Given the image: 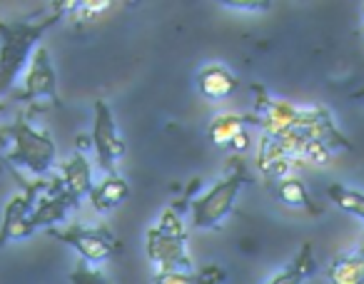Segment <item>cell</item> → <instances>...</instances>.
<instances>
[{"mask_svg": "<svg viewBox=\"0 0 364 284\" xmlns=\"http://www.w3.org/2000/svg\"><path fill=\"white\" fill-rule=\"evenodd\" d=\"M73 3H53L50 13H38L36 21H0V95H6L28 67L41 38L63 21Z\"/></svg>", "mask_w": 364, "mask_h": 284, "instance_id": "obj_1", "label": "cell"}, {"mask_svg": "<svg viewBox=\"0 0 364 284\" xmlns=\"http://www.w3.org/2000/svg\"><path fill=\"white\" fill-rule=\"evenodd\" d=\"M0 135L13 140V148L8 153H3L6 165H16V168L26 170L31 175H38V178L50 173V168L55 165L58 158V148L55 142H53L50 132L36 130L21 115L13 125L0 127Z\"/></svg>", "mask_w": 364, "mask_h": 284, "instance_id": "obj_2", "label": "cell"}, {"mask_svg": "<svg viewBox=\"0 0 364 284\" xmlns=\"http://www.w3.org/2000/svg\"><path fill=\"white\" fill-rule=\"evenodd\" d=\"M255 180L250 178L247 168H245L242 163H232L228 178L218 180L208 192L200 195V197H195L193 202H190L193 224L198 229H215L235 209V200H237L240 190Z\"/></svg>", "mask_w": 364, "mask_h": 284, "instance_id": "obj_3", "label": "cell"}, {"mask_svg": "<svg viewBox=\"0 0 364 284\" xmlns=\"http://www.w3.org/2000/svg\"><path fill=\"white\" fill-rule=\"evenodd\" d=\"M53 239L68 244L77 252V257L87 264H102L107 259H112L122 249L120 239L112 232H107L105 227H82V224H73L68 229L50 227L48 229Z\"/></svg>", "mask_w": 364, "mask_h": 284, "instance_id": "obj_4", "label": "cell"}, {"mask_svg": "<svg viewBox=\"0 0 364 284\" xmlns=\"http://www.w3.org/2000/svg\"><path fill=\"white\" fill-rule=\"evenodd\" d=\"M255 92V112L250 115V125L259 127L264 137L284 135L287 130H294L304 115V107H297L287 100H274L262 85H252Z\"/></svg>", "mask_w": 364, "mask_h": 284, "instance_id": "obj_5", "label": "cell"}, {"mask_svg": "<svg viewBox=\"0 0 364 284\" xmlns=\"http://www.w3.org/2000/svg\"><path fill=\"white\" fill-rule=\"evenodd\" d=\"M92 148L97 155V165L105 175H117V163L125 158L127 148L115 125L112 110L105 100H95V117H92Z\"/></svg>", "mask_w": 364, "mask_h": 284, "instance_id": "obj_6", "label": "cell"}, {"mask_svg": "<svg viewBox=\"0 0 364 284\" xmlns=\"http://www.w3.org/2000/svg\"><path fill=\"white\" fill-rule=\"evenodd\" d=\"M18 100L21 102H36V100H53V105L60 107V92H58V77L53 70L50 53L46 45H38L33 53L31 62H28L26 77H23V90L18 92Z\"/></svg>", "mask_w": 364, "mask_h": 284, "instance_id": "obj_7", "label": "cell"}, {"mask_svg": "<svg viewBox=\"0 0 364 284\" xmlns=\"http://www.w3.org/2000/svg\"><path fill=\"white\" fill-rule=\"evenodd\" d=\"M145 252L157 272H195L188 239L167 237L157 227H150L145 232Z\"/></svg>", "mask_w": 364, "mask_h": 284, "instance_id": "obj_8", "label": "cell"}, {"mask_svg": "<svg viewBox=\"0 0 364 284\" xmlns=\"http://www.w3.org/2000/svg\"><path fill=\"white\" fill-rule=\"evenodd\" d=\"M41 187L46 185L36 182L28 185L26 192L16 195L11 202L6 204V212H3V224H0V247L8 242H21V239H28L36 229L31 224V214L33 207H36V200Z\"/></svg>", "mask_w": 364, "mask_h": 284, "instance_id": "obj_9", "label": "cell"}, {"mask_svg": "<svg viewBox=\"0 0 364 284\" xmlns=\"http://www.w3.org/2000/svg\"><path fill=\"white\" fill-rule=\"evenodd\" d=\"M294 130L307 142H317L327 150H352V142L334 127L327 107H304L302 120Z\"/></svg>", "mask_w": 364, "mask_h": 284, "instance_id": "obj_10", "label": "cell"}, {"mask_svg": "<svg viewBox=\"0 0 364 284\" xmlns=\"http://www.w3.org/2000/svg\"><path fill=\"white\" fill-rule=\"evenodd\" d=\"M77 207H80V204L63 190L60 180H53V182L48 185L46 192L36 200V207H33V214H31V224H33V229H41V227L50 229L53 224L63 222L70 209H77Z\"/></svg>", "mask_w": 364, "mask_h": 284, "instance_id": "obj_11", "label": "cell"}, {"mask_svg": "<svg viewBox=\"0 0 364 284\" xmlns=\"http://www.w3.org/2000/svg\"><path fill=\"white\" fill-rule=\"evenodd\" d=\"M60 182H63V190H65L77 204L82 202V197H90L95 182H92V168H90V163H87L85 153L77 150V153L63 165Z\"/></svg>", "mask_w": 364, "mask_h": 284, "instance_id": "obj_12", "label": "cell"}, {"mask_svg": "<svg viewBox=\"0 0 364 284\" xmlns=\"http://www.w3.org/2000/svg\"><path fill=\"white\" fill-rule=\"evenodd\" d=\"M198 87L208 100H228L240 90V80L220 62L205 65L198 75Z\"/></svg>", "mask_w": 364, "mask_h": 284, "instance_id": "obj_13", "label": "cell"}, {"mask_svg": "<svg viewBox=\"0 0 364 284\" xmlns=\"http://www.w3.org/2000/svg\"><path fill=\"white\" fill-rule=\"evenodd\" d=\"M127 197H130V187L120 175H105L90 192V202L97 212H110Z\"/></svg>", "mask_w": 364, "mask_h": 284, "instance_id": "obj_14", "label": "cell"}, {"mask_svg": "<svg viewBox=\"0 0 364 284\" xmlns=\"http://www.w3.org/2000/svg\"><path fill=\"white\" fill-rule=\"evenodd\" d=\"M274 195L282 204L294 209H304L309 214H322V209L314 204L312 195L307 192V185L302 182L299 178H284L274 182Z\"/></svg>", "mask_w": 364, "mask_h": 284, "instance_id": "obj_15", "label": "cell"}, {"mask_svg": "<svg viewBox=\"0 0 364 284\" xmlns=\"http://www.w3.org/2000/svg\"><path fill=\"white\" fill-rule=\"evenodd\" d=\"M314 272H317V262H314L312 244L304 242L302 249L297 252V257L287 264V269L277 272L267 284H304Z\"/></svg>", "mask_w": 364, "mask_h": 284, "instance_id": "obj_16", "label": "cell"}, {"mask_svg": "<svg viewBox=\"0 0 364 284\" xmlns=\"http://www.w3.org/2000/svg\"><path fill=\"white\" fill-rule=\"evenodd\" d=\"M245 125H250V115H220L210 122L208 137L215 148H230V142L245 132Z\"/></svg>", "mask_w": 364, "mask_h": 284, "instance_id": "obj_17", "label": "cell"}, {"mask_svg": "<svg viewBox=\"0 0 364 284\" xmlns=\"http://www.w3.org/2000/svg\"><path fill=\"white\" fill-rule=\"evenodd\" d=\"M329 284H364V262L357 254L337 257L327 269Z\"/></svg>", "mask_w": 364, "mask_h": 284, "instance_id": "obj_18", "label": "cell"}, {"mask_svg": "<svg viewBox=\"0 0 364 284\" xmlns=\"http://www.w3.org/2000/svg\"><path fill=\"white\" fill-rule=\"evenodd\" d=\"M324 192H327V197L332 200L342 212L364 219V192L347 187V185H329Z\"/></svg>", "mask_w": 364, "mask_h": 284, "instance_id": "obj_19", "label": "cell"}, {"mask_svg": "<svg viewBox=\"0 0 364 284\" xmlns=\"http://www.w3.org/2000/svg\"><path fill=\"white\" fill-rule=\"evenodd\" d=\"M70 284H112L110 279L105 277V274L100 272V269H95L92 264L87 262H77V267L70 272Z\"/></svg>", "mask_w": 364, "mask_h": 284, "instance_id": "obj_20", "label": "cell"}, {"mask_svg": "<svg viewBox=\"0 0 364 284\" xmlns=\"http://www.w3.org/2000/svg\"><path fill=\"white\" fill-rule=\"evenodd\" d=\"M157 229L167 237H177V239H188V232H185V224H182L180 212H175L172 207H167L162 212L160 222H157Z\"/></svg>", "mask_w": 364, "mask_h": 284, "instance_id": "obj_21", "label": "cell"}, {"mask_svg": "<svg viewBox=\"0 0 364 284\" xmlns=\"http://www.w3.org/2000/svg\"><path fill=\"white\" fill-rule=\"evenodd\" d=\"M195 284H225L228 282V272L220 264H205V267L193 272Z\"/></svg>", "mask_w": 364, "mask_h": 284, "instance_id": "obj_22", "label": "cell"}, {"mask_svg": "<svg viewBox=\"0 0 364 284\" xmlns=\"http://www.w3.org/2000/svg\"><path fill=\"white\" fill-rule=\"evenodd\" d=\"M220 6H225V8H232V11H255V13H259V11H269L272 8V3L269 0H223Z\"/></svg>", "mask_w": 364, "mask_h": 284, "instance_id": "obj_23", "label": "cell"}, {"mask_svg": "<svg viewBox=\"0 0 364 284\" xmlns=\"http://www.w3.org/2000/svg\"><path fill=\"white\" fill-rule=\"evenodd\" d=\"M289 170H292V158H279V160H274V163H269L267 168H262V173L272 180H284V178H289L287 175Z\"/></svg>", "mask_w": 364, "mask_h": 284, "instance_id": "obj_24", "label": "cell"}, {"mask_svg": "<svg viewBox=\"0 0 364 284\" xmlns=\"http://www.w3.org/2000/svg\"><path fill=\"white\" fill-rule=\"evenodd\" d=\"M152 284H195L193 272H157Z\"/></svg>", "mask_w": 364, "mask_h": 284, "instance_id": "obj_25", "label": "cell"}, {"mask_svg": "<svg viewBox=\"0 0 364 284\" xmlns=\"http://www.w3.org/2000/svg\"><path fill=\"white\" fill-rule=\"evenodd\" d=\"M75 8L82 16H90V13H102L107 8H112V3L110 0H82V3H75Z\"/></svg>", "mask_w": 364, "mask_h": 284, "instance_id": "obj_26", "label": "cell"}, {"mask_svg": "<svg viewBox=\"0 0 364 284\" xmlns=\"http://www.w3.org/2000/svg\"><path fill=\"white\" fill-rule=\"evenodd\" d=\"M329 155H332V150H327L324 145H317V142H309V148H307V153H304V158L312 160V163L324 165V163H329Z\"/></svg>", "mask_w": 364, "mask_h": 284, "instance_id": "obj_27", "label": "cell"}, {"mask_svg": "<svg viewBox=\"0 0 364 284\" xmlns=\"http://www.w3.org/2000/svg\"><path fill=\"white\" fill-rule=\"evenodd\" d=\"M230 148H232L235 153H247V150H250V135H247V132H240V135L230 142Z\"/></svg>", "mask_w": 364, "mask_h": 284, "instance_id": "obj_28", "label": "cell"}, {"mask_svg": "<svg viewBox=\"0 0 364 284\" xmlns=\"http://www.w3.org/2000/svg\"><path fill=\"white\" fill-rule=\"evenodd\" d=\"M354 254H357V257H359V259H362V262H364V232H362V237H359L357 252H354Z\"/></svg>", "mask_w": 364, "mask_h": 284, "instance_id": "obj_29", "label": "cell"}, {"mask_svg": "<svg viewBox=\"0 0 364 284\" xmlns=\"http://www.w3.org/2000/svg\"><path fill=\"white\" fill-rule=\"evenodd\" d=\"M352 97H354V100H364V87H362V90H357V92H352Z\"/></svg>", "mask_w": 364, "mask_h": 284, "instance_id": "obj_30", "label": "cell"}, {"mask_svg": "<svg viewBox=\"0 0 364 284\" xmlns=\"http://www.w3.org/2000/svg\"><path fill=\"white\" fill-rule=\"evenodd\" d=\"M0 163H3V165H6V158H3V153H0Z\"/></svg>", "mask_w": 364, "mask_h": 284, "instance_id": "obj_31", "label": "cell"}, {"mask_svg": "<svg viewBox=\"0 0 364 284\" xmlns=\"http://www.w3.org/2000/svg\"><path fill=\"white\" fill-rule=\"evenodd\" d=\"M0 112H3V100H0Z\"/></svg>", "mask_w": 364, "mask_h": 284, "instance_id": "obj_32", "label": "cell"}, {"mask_svg": "<svg viewBox=\"0 0 364 284\" xmlns=\"http://www.w3.org/2000/svg\"><path fill=\"white\" fill-rule=\"evenodd\" d=\"M362 38H364V31H362Z\"/></svg>", "mask_w": 364, "mask_h": 284, "instance_id": "obj_33", "label": "cell"}]
</instances>
